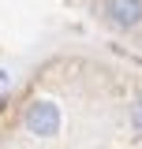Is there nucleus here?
I'll return each instance as SVG.
<instances>
[{"mask_svg": "<svg viewBox=\"0 0 142 149\" xmlns=\"http://www.w3.org/2000/svg\"><path fill=\"white\" fill-rule=\"evenodd\" d=\"M131 127L142 134V97H135V104H131Z\"/></svg>", "mask_w": 142, "mask_h": 149, "instance_id": "3", "label": "nucleus"}, {"mask_svg": "<svg viewBox=\"0 0 142 149\" xmlns=\"http://www.w3.org/2000/svg\"><path fill=\"white\" fill-rule=\"evenodd\" d=\"M105 19L116 30H135L142 22V0H108L105 4Z\"/></svg>", "mask_w": 142, "mask_h": 149, "instance_id": "2", "label": "nucleus"}, {"mask_svg": "<svg viewBox=\"0 0 142 149\" xmlns=\"http://www.w3.org/2000/svg\"><path fill=\"white\" fill-rule=\"evenodd\" d=\"M22 127L34 138H53L60 130V104L56 101H34L26 108V116H22Z\"/></svg>", "mask_w": 142, "mask_h": 149, "instance_id": "1", "label": "nucleus"}]
</instances>
